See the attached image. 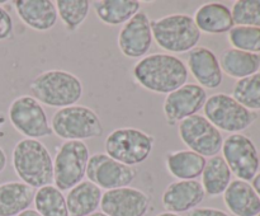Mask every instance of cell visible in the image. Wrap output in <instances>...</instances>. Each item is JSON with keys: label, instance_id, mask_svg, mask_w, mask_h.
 <instances>
[{"label": "cell", "instance_id": "cell-1", "mask_svg": "<svg viewBox=\"0 0 260 216\" xmlns=\"http://www.w3.org/2000/svg\"><path fill=\"white\" fill-rule=\"evenodd\" d=\"M134 78L151 93L169 94L187 84L189 71L180 57L159 52L140 58L134 66Z\"/></svg>", "mask_w": 260, "mask_h": 216}, {"label": "cell", "instance_id": "cell-2", "mask_svg": "<svg viewBox=\"0 0 260 216\" xmlns=\"http://www.w3.org/2000/svg\"><path fill=\"white\" fill-rule=\"evenodd\" d=\"M12 165L20 182L35 190L53 183V158L40 140L18 141L13 147Z\"/></svg>", "mask_w": 260, "mask_h": 216}, {"label": "cell", "instance_id": "cell-3", "mask_svg": "<svg viewBox=\"0 0 260 216\" xmlns=\"http://www.w3.org/2000/svg\"><path fill=\"white\" fill-rule=\"evenodd\" d=\"M30 96L52 108L74 106L81 99L84 86L75 74L60 69L38 74L29 84Z\"/></svg>", "mask_w": 260, "mask_h": 216}, {"label": "cell", "instance_id": "cell-4", "mask_svg": "<svg viewBox=\"0 0 260 216\" xmlns=\"http://www.w3.org/2000/svg\"><path fill=\"white\" fill-rule=\"evenodd\" d=\"M152 38L165 53L189 52L197 47L202 33L189 14L173 13L151 20Z\"/></svg>", "mask_w": 260, "mask_h": 216}, {"label": "cell", "instance_id": "cell-5", "mask_svg": "<svg viewBox=\"0 0 260 216\" xmlns=\"http://www.w3.org/2000/svg\"><path fill=\"white\" fill-rule=\"evenodd\" d=\"M50 125L52 134L63 141H85L101 137L104 131L98 113L81 104L57 109Z\"/></svg>", "mask_w": 260, "mask_h": 216}, {"label": "cell", "instance_id": "cell-6", "mask_svg": "<svg viewBox=\"0 0 260 216\" xmlns=\"http://www.w3.org/2000/svg\"><path fill=\"white\" fill-rule=\"evenodd\" d=\"M154 145L152 135L136 127H118L107 135L104 150L112 159L135 167L149 159Z\"/></svg>", "mask_w": 260, "mask_h": 216}, {"label": "cell", "instance_id": "cell-7", "mask_svg": "<svg viewBox=\"0 0 260 216\" xmlns=\"http://www.w3.org/2000/svg\"><path fill=\"white\" fill-rule=\"evenodd\" d=\"M203 116L217 130L241 134L258 118V114L241 106L233 96L216 93L208 97L203 107Z\"/></svg>", "mask_w": 260, "mask_h": 216}, {"label": "cell", "instance_id": "cell-8", "mask_svg": "<svg viewBox=\"0 0 260 216\" xmlns=\"http://www.w3.org/2000/svg\"><path fill=\"white\" fill-rule=\"evenodd\" d=\"M89 158L90 152L84 141H63L53 158V186L63 192L83 182Z\"/></svg>", "mask_w": 260, "mask_h": 216}, {"label": "cell", "instance_id": "cell-9", "mask_svg": "<svg viewBox=\"0 0 260 216\" xmlns=\"http://www.w3.org/2000/svg\"><path fill=\"white\" fill-rule=\"evenodd\" d=\"M8 118L25 139H42L52 135V129L48 122L42 104L32 96H19L10 103L8 109Z\"/></svg>", "mask_w": 260, "mask_h": 216}, {"label": "cell", "instance_id": "cell-10", "mask_svg": "<svg viewBox=\"0 0 260 216\" xmlns=\"http://www.w3.org/2000/svg\"><path fill=\"white\" fill-rule=\"evenodd\" d=\"M178 135L188 149L205 158L216 157L222 149V134L202 114H194L179 122Z\"/></svg>", "mask_w": 260, "mask_h": 216}, {"label": "cell", "instance_id": "cell-11", "mask_svg": "<svg viewBox=\"0 0 260 216\" xmlns=\"http://www.w3.org/2000/svg\"><path fill=\"white\" fill-rule=\"evenodd\" d=\"M222 158L238 179L253 180L259 170V154L250 137L243 134H231L223 139Z\"/></svg>", "mask_w": 260, "mask_h": 216}, {"label": "cell", "instance_id": "cell-12", "mask_svg": "<svg viewBox=\"0 0 260 216\" xmlns=\"http://www.w3.org/2000/svg\"><path fill=\"white\" fill-rule=\"evenodd\" d=\"M85 177L101 190L109 191L128 187L136 179L137 170L112 159L106 152H95L89 158Z\"/></svg>", "mask_w": 260, "mask_h": 216}, {"label": "cell", "instance_id": "cell-13", "mask_svg": "<svg viewBox=\"0 0 260 216\" xmlns=\"http://www.w3.org/2000/svg\"><path fill=\"white\" fill-rule=\"evenodd\" d=\"M207 91L197 83H187L177 90L167 94L162 112L169 126H175L183 119L198 114L207 101Z\"/></svg>", "mask_w": 260, "mask_h": 216}, {"label": "cell", "instance_id": "cell-14", "mask_svg": "<svg viewBox=\"0 0 260 216\" xmlns=\"http://www.w3.org/2000/svg\"><path fill=\"white\" fill-rule=\"evenodd\" d=\"M151 20L144 10L131 18L118 33V48L128 58H142L147 55L152 45Z\"/></svg>", "mask_w": 260, "mask_h": 216}, {"label": "cell", "instance_id": "cell-15", "mask_svg": "<svg viewBox=\"0 0 260 216\" xmlns=\"http://www.w3.org/2000/svg\"><path fill=\"white\" fill-rule=\"evenodd\" d=\"M150 197L135 187H122L103 192L101 211L108 216H146Z\"/></svg>", "mask_w": 260, "mask_h": 216}, {"label": "cell", "instance_id": "cell-16", "mask_svg": "<svg viewBox=\"0 0 260 216\" xmlns=\"http://www.w3.org/2000/svg\"><path fill=\"white\" fill-rule=\"evenodd\" d=\"M205 197V190L198 180H174L165 187L161 203L165 211L179 215L197 208Z\"/></svg>", "mask_w": 260, "mask_h": 216}, {"label": "cell", "instance_id": "cell-17", "mask_svg": "<svg viewBox=\"0 0 260 216\" xmlns=\"http://www.w3.org/2000/svg\"><path fill=\"white\" fill-rule=\"evenodd\" d=\"M187 68L203 89H216L222 84L223 73L216 53L205 46H197L189 51Z\"/></svg>", "mask_w": 260, "mask_h": 216}, {"label": "cell", "instance_id": "cell-18", "mask_svg": "<svg viewBox=\"0 0 260 216\" xmlns=\"http://www.w3.org/2000/svg\"><path fill=\"white\" fill-rule=\"evenodd\" d=\"M14 9L27 27L38 32L52 29L58 19L56 5L51 0H17Z\"/></svg>", "mask_w": 260, "mask_h": 216}, {"label": "cell", "instance_id": "cell-19", "mask_svg": "<svg viewBox=\"0 0 260 216\" xmlns=\"http://www.w3.org/2000/svg\"><path fill=\"white\" fill-rule=\"evenodd\" d=\"M223 203L234 216H256L260 212V197L245 180H231L223 192Z\"/></svg>", "mask_w": 260, "mask_h": 216}, {"label": "cell", "instance_id": "cell-20", "mask_svg": "<svg viewBox=\"0 0 260 216\" xmlns=\"http://www.w3.org/2000/svg\"><path fill=\"white\" fill-rule=\"evenodd\" d=\"M196 25L201 33L222 35L234 27L231 9L222 3H206L197 8L193 15Z\"/></svg>", "mask_w": 260, "mask_h": 216}, {"label": "cell", "instance_id": "cell-21", "mask_svg": "<svg viewBox=\"0 0 260 216\" xmlns=\"http://www.w3.org/2000/svg\"><path fill=\"white\" fill-rule=\"evenodd\" d=\"M35 188L20 180L0 183V216H18L35 200Z\"/></svg>", "mask_w": 260, "mask_h": 216}, {"label": "cell", "instance_id": "cell-22", "mask_svg": "<svg viewBox=\"0 0 260 216\" xmlns=\"http://www.w3.org/2000/svg\"><path fill=\"white\" fill-rule=\"evenodd\" d=\"M103 192L90 180H83L68 191L66 206L69 216H89L101 207Z\"/></svg>", "mask_w": 260, "mask_h": 216}, {"label": "cell", "instance_id": "cell-23", "mask_svg": "<svg viewBox=\"0 0 260 216\" xmlns=\"http://www.w3.org/2000/svg\"><path fill=\"white\" fill-rule=\"evenodd\" d=\"M206 158L189 149L170 151L165 155V168L178 180H192L202 175Z\"/></svg>", "mask_w": 260, "mask_h": 216}, {"label": "cell", "instance_id": "cell-24", "mask_svg": "<svg viewBox=\"0 0 260 216\" xmlns=\"http://www.w3.org/2000/svg\"><path fill=\"white\" fill-rule=\"evenodd\" d=\"M218 61L222 73L238 80L254 75L260 69V53L245 52L236 48L223 51Z\"/></svg>", "mask_w": 260, "mask_h": 216}, {"label": "cell", "instance_id": "cell-25", "mask_svg": "<svg viewBox=\"0 0 260 216\" xmlns=\"http://www.w3.org/2000/svg\"><path fill=\"white\" fill-rule=\"evenodd\" d=\"M94 12L107 25H123L141 10L137 0H99L94 2Z\"/></svg>", "mask_w": 260, "mask_h": 216}, {"label": "cell", "instance_id": "cell-26", "mask_svg": "<svg viewBox=\"0 0 260 216\" xmlns=\"http://www.w3.org/2000/svg\"><path fill=\"white\" fill-rule=\"evenodd\" d=\"M202 184L205 193L210 197H217L223 195L226 188L231 183V173L230 168L226 164L225 159L220 155L210 158L206 162L205 169L202 172Z\"/></svg>", "mask_w": 260, "mask_h": 216}, {"label": "cell", "instance_id": "cell-27", "mask_svg": "<svg viewBox=\"0 0 260 216\" xmlns=\"http://www.w3.org/2000/svg\"><path fill=\"white\" fill-rule=\"evenodd\" d=\"M33 203L35 210L42 216H69L65 195L53 184L38 188Z\"/></svg>", "mask_w": 260, "mask_h": 216}, {"label": "cell", "instance_id": "cell-28", "mask_svg": "<svg viewBox=\"0 0 260 216\" xmlns=\"http://www.w3.org/2000/svg\"><path fill=\"white\" fill-rule=\"evenodd\" d=\"M55 5L58 18L69 33L79 29L90 12V3L88 0H57Z\"/></svg>", "mask_w": 260, "mask_h": 216}, {"label": "cell", "instance_id": "cell-29", "mask_svg": "<svg viewBox=\"0 0 260 216\" xmlns=\"http://www.w3.org/2000/svg\"><path fill=\"white\" fill-rule=\"evenodd\" d=\"M233 97L245 108L253 112L260 111V71L236 81Z\"/></svg>", "mask_w": 260, "mask_h": 216}, {"label": "cell", "instance_id": "cell-30", "mask_svg": "<svg viewBox=\"0 0 260 216\" xmlns=\"http://www.w3.org/2000/svg\"><path fill=\"white\" fill-rule=\"evenodd\" d=\"M228 40L233 48L245 52H260V28L249 25H234L228 33Z\"/></svg>", "mask_w": 260, "mask_h": 216}, {"label": "cell", "instance_id": "cell-31", "mask_svg": "<svg viewBox=\"0 0 260 216\" xmlns=\"http://www.w3.org/2000/svg\"><path fill=\"white\" fill-rule=\"evenodd\" d=\"M234 24L260 28V0H238L231 8Z\"/></svg>", "mask_w": 260, "mask_h": 216}, {"label": "cell", "instance_id": "cell-32", "mask_svg": "<svg viewBox=\"0 0 260 216\" xmlns=\"http://www.w3.org/2000/svg\"><path fill=\"white\" fill-rule=\"evenodd\" d=\"M14 30V22L10 13L0 5V41H5L12 38Z\"/></svg>", "mask_w": 260, "mask_h": 216}, {"label": "cell", "instance_id": "cell-33", "mask_svg": "<svg viewBox=\"0 0 260 216\" xmlns=\"http://www.w3.org/2000/svg\"><path fill=\"white\" fill-rule=\"evenodd\" d=\"M188 216H230L225 211L215 207H197L189 211Z\"/></svg>", "mask_w": 260, "mask_h": 216}, {"label": "cell", "instance_id": "cell-34", "mask_svg": "<svg viewBox=\"0 0 260 216\" xmlns=\"http://www.w3.org/2000/svg\"><path fill=\"white\" fill-rule=\"evenodd\" d=\"M7 163H8V158L7 154H5L4 149L0 146V174L4 172V169L7 168Z\"/></svg>", "mask_w": 260, "mask_h": 216}, {"label": "cell", "instance_id": "cell-35", "mask_svg": "<svg viewBox=\"0 0 260 216\" xmlns=\"http://www.w3.org/2000/svg\"><path fill=\"white\" fill-rule=\"evenodd\" d=\"M251 182H253L251 186H253V188L255 190V192L258 193V196L260 197V172L254 177V179L251 180Z\"/></svg>", "mask_w": 260, "mask_h": 216}, {"label": "cell", "instance_id": "cell-36", "mask_svg": "<svg viewBox=\"0 0 260 216\" xmlns=\"http://www.w3.org/2000/svg\"><path fill=\"white\" fill-rule=\"evenodd\" d=\"M18 216H42V215H40V213H38L36 210H33V208H28V210L20 212Z\"/></svg>", "mask_w": 260, "mask_h": 216}, {"label": "cell", "instance_id": "cell-37", "mask_svg": "<svg viewBox=\"0 0 260 216\" xmlns=\"http://www.w3.org/2000/svg\"><path fill=\"white\" fill-rule=\"evenodd\" d=\"M156 216H180V215H178V213H173V212H168V211H164V212L157 213Z\"/></svg>", "mask_w": 260, "mask_h": 216}, {"label": "cell", "instance_id": "cell-38", "mask_svg": "<svg viewBox=\"0 0 260 216\" xmlns=\"http://www.w3.org/2000/svg\"><path fill=\"white\" fill-rule=\"evenodd\" d=\"M5 121H7V118H5V116H4V114H3L2 112H0V129H2V127H3V125L5 124Z\"/></svg>", "mask_w": 260, "mask_h": 216}, {"label": "cell", "instance_id": "cell-39", "mask_svg": "<svg viewBox=\"0 0 260 216\" xmlns=\"http://www.w3.org/2000/svg\"><path fill=\"white\" fill-rule=\"evenodd\" d=\"M89 216H108V215L103 213V212H102V211H96V212L91 213V215H89Z\"/></svg>", "mask_w": 260, "mask_h": 216}, {"label": "cell", "instance_id": "cell-40", "mask_svg": "<svg viewBox=\"0 0 260 216\" xmlns=\"http://www.w3.org/2000/svg\"><path fill=\"white\" fill-rule=\"evenodd\" d=\"M256 216H260V212H259V213H258V215H256Z\"/></svg>", "mask_w": 260, "mask_h": 216}]
</instances>
